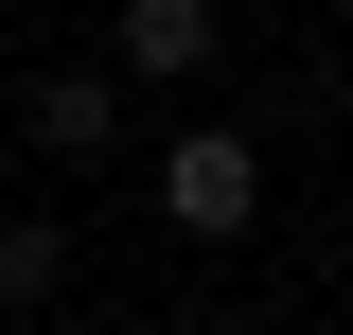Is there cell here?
<instances>
[{
    "label": "cell",
    "mask_w": 353,
    "mask_h": 335,
    "mask_svg": "<svg viewBox=\"0 0 353 335\" xmlns=\"http://www.w3.org/2000/svg\"><path fill=\"white\" fill-rule=\"evenodd\" d=\"M0 300H18V318L71 300V230H53V212H0Z\"/></svg>",
    "instance_id": "obj_3"
},
{
    "label": "cell",
    "mask_w": 353,
    "mask_h": 335,
    "mask_svg": "<svg viewBox=\"0 0 353 335\" xmlns=\"http://www.w3.org/2000/svg\"><path fill=\"white\" fill-rule=\"evenodd\" d=\"M106 53H124V71H212V53H230V18H212V0H124V18H106Z\"/></svg>",
    "instance_id": "obj_2"
},
{
    "label": "cell",
    "mask_w": 353,
    "mask_h": 335,
    "mask_svg": "<svg viewBox=\"0 0 353 335\" xmlns=\"http://www.w3.org/2000/svg\"><path fill=\"white\" fill-rule=\"evenodd\" d=\"M176 335H248V318H176Z\"/></svg>",
    "instance_id": "obj_5"
},
{
    "label": "cell",
    "mask_w": 353,
    "mask_h": 335,
    "mask_svg": "<svg viewBox=\"0 0 353 335\" xmlns=\"http://www.w3.org/2000/svg\"><path fill=\"white\" fill-rule=\"evenodd\" d=\"M159 212L194 230V247H230V230L265 212V141H248V124H194V141H159Z\"/></svg>",
    "instance_id": "obj_1"
},
{
    "label": "cell",
    "mask_w": 353,
    "mask_h": 335,
    "mask_svg": "<svg viewBox=\"0 0 353 335\" xmlns=\"http://www.w3.org/2000/svg\"><path fill=\"white\" fill-rule=\"evenodd\" d=\"M106 141H124L106 124V71H53L36 88V159H106Z\"/></svg>",
    "instance_id": "obj_4"
}]
</instances>
